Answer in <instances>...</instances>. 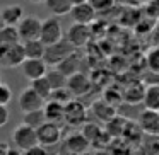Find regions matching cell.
<instances>
[{"label":"cell","mask_w":159,"mask_h":155,"mask_svg":"<svg viewBox=\"0 0 159 155\" xmlns=\"http://www.w3.org/2000/svg\"><path fill=\"white\" fill-rule=\"evenodd\" d=\"M45 116L48 123H62L63 118H65V106L60 102H55V101H46L45 102Z\"/></svg>","instance_id":"obj_18"},{"label":"cell","mask_w":159,"mask_h":155,"mask_svg":"<svg viewBox=\"0 0 159 155\" xmlns=\"http://www.w3.org/2000/svg\"><path fill=\"white\" fill-rule=\"evenodd\" d=\"M91 111H93V114L96 116V119L101 121V123H108V121L113 119V118L118 114L116 107L111 106V104H108L104 99L94 101L93 106H91Z\"/></svg>","instance_id":"obj_15"},{"label":"cell","mask_w":159,"mask_h":155,"mask_svg":"<svg viewBox=\"0 0 159 155\" xmlns=\"http://www.w3.org/2000/svg\"><path fill=\"white\" fill-rule=\"evenodd\" d=\"M12 43H21L17 28L16 26H2L0 28V46L12 45Z\"/></svg>","instance_id":"obj_26"},{"label":"cell","mask_w":159,"mask_h":155,"mask_svg":"<svg viewBox=\"0 0 159 155\" xmlns=\"http://www.w3.org/2000/svg\"><path fill=\"white\" fill-rule=\"evenodd\" d=\"M127 155H147V153H145L144 147H142V143H140V145H130Z\"/></svg>","instance_id":"obj_37"},{"label":"cell","mask_w":159,"mask_h":155,"mask_svg":"<svg viewBox=\"0 0 159 155\" xmlns=\"http://www.w3.org/2000/svg\"><path fill=\"white\" fill-rule=\"evenodd\" d=\"M93 155H111V152L106 148V150H98L96 153H93Z\"/></svg>","instance_id":"obj_42"},{"label":"cell","mask_w":159,"mask_h":155,"mask_svg":"<svg viewBox=\"0 0 159 155\" xmlns=\"http://www.w3.org/2000/svg\"><path fill=\"white\" fill-rule=\"evenodd\" d=\"M21 68H22V75L28 80L41 79L48 72V65L45 63V60H24Z\"/></svg>","instance_id":"obj_13"},{"label":"cell","mask_w":159,"mask_h":155,"mask_svg":"<svg viewBox=\"0 0 159 155\" xmlns=\"http://www.w3.org/2000/svg\"><path fill=\"white\" fill-rule=\"evenodd\" d=\"M9 121V109L7 106H0V128H4Z\"/></svg>","instance_id":"obj_38"},{"label":"cell","mask_w":159,"mask_h":155,"mask_svg":"<svg viewBox=\"0 0 159 155\" xmlns=\"http://www.w3.org/2000/svg\"><path fill=\"white\" fill-rule=\"evenodd\" d=\"M31 87L33 90H34L36 94H38L39 97H43L45 101L50 99V94H52V85H50V82L46 80V77H41V79H36V80H31Z\"/></svg>","instance_id":"obj_27"},{"label":"cell","mask_w":159,"mask_h":155,"mask_svg":"<svg viewBox=\"0 0 159 155\" xmlns=\"http://www.w3.org/2000/svg\"><path fill=\"white\" fill-rule=\"evenodd\" d=\"M87 109L80 101L72 99L70 102L65 104V121L69 126H80V124H86L87 123Z\"/></svg>","instance_id":"obj_6"},{"label":"cell","mask_w":159,"mask_h":155,"mask_svg":"<svg viewBox=\"0 0 159 155\" xmlns=\"http://www.w3.org/2000/svg\"><path fill=\"white\" fill-rule=\"evenodd\" d=\"M67 89L72 92L74 97L86 96L91 90V80L86 73L77 72V73H74V75L69 77V80H67Z\"/></svg>","instance_id":"obj_10"},{"label":"cell","mask_w":159,"mask_h":155,"mask_svg":"<svg viewBox=\"0 0 159 155\" xmlns=\"http://www.w3.org/2000/svg\"><path fill=\"white\" fill-rule=\"evenodd\" d=\"M67 39L72 43L75 48H82L87 45V41L91 39V28L86 24H77L74 22L69 29H67Z\"/></svg>","instance_id":"obj_9"},{"label":"cell","mask_w":159,"mask_h":155,"mask_svg":"<svg viewBox=\"0 0 159 155\" xmlns=\"http://www.w3.org/2000/svg\"><path fill=\"white\" fill-rule=\"evenodd\" d=\"M96 14L98 12L94 11V7L87 2V4H82V5H74L72 11H70V15H72L74 22L77 24H93L94 19H96Z\"/></svg>","instance_id":"obj_14"},{"label":"cell","mask_w":159,"mask_h":155,"mask_svg":"<svg viewBox=\"0 0 159 155\" xmlns=\"http://www.w3.org/2000/svg\"><path fill=\"white\" fill-rule=\"evenodd\" d=\"M60 39H63V29H62V22L58 17H48L46 21H43L41 26V34H39V41L45 46L55 45Z\"/></svg>","instance_id":"obj_4"},{"label":"cell","mask_w":159,"mask_h":155,"mask_svg":"<svg viewBox=\"0 0 159 155\" xmlns=\"http://www.w3.org/2000/svg\"><path fill=\"white\" fill-rule=\"evenodd\" d=\"M41 26L43 21L38 15H24V19L17 24V32L21 41L26 43V41H33V39H39Z\"/></svg>","instance_id":"obj_5"},{"label":"cell","mask_w":159,"mask_h":155,"mask_svg":"<svg viewBox=\"0 0 159 155\" xmlns=\"http://www.w3.org/2000/svg\"><path fill=\"white\" fill-rule=\"evenodd\" d=\"M79 63H80V58H79V55H77V51H75L70 56H67L63 62H60L55 68L60 70L65 77H70V75H74V73L79 72Z\"/></svg>","instance_id":"obj_24"},{"label":"cell","mask_w":159,"mask_h":155,"mask_svg":"<svg viewBox=\"0 0 159 155\" xmlns=\"http://www.w3.org/2000/svg\"><path fill=\"white\" fill-rule=\"evenodd\" d=\"M157 155H159V152H157Z\"/></svg>","instance_id":"obj_46"},{"label":"cell","mask_w":159,"mask_h":155,"mask_svg":"<svg viewBox=\"0 0 159 155\" xmlns=\"http://www.w3.org/2000/svg\"><path fill=\"white\" fill-rule=\"evenodd\" d=\"M74 155H93L91 152H82V153H74Z\"/></svg>","instance_id":"obj_45"},{"label":"cell","mask_w":159,"mask_h":155,"mask_svg":"<svg viewBox=\"0 0 159 155\" xmlns=\"http://www.w3.org/2000/svg\"><path fill=\"white\" fill-rule=\"evenodd\" d=\"M24 46V53H26V60H43L46 51V46L43 45L39 39H33V41H26L22 43Z\"/></svg>","instance_id":"obj_22"},{"label":"cell","mask_w":159,"mask_h":155,"mask_svg":"<svg viewBox=\"0 0 159 155\" xmlns=\"http://www.w3.org/2000/svg\"><path fill=\"white\" fill-rule=\"evenodd\" d=\"M103 99L106 101L108 104H111V106L118 107V106L121 104V101H123V94L118 92V90H115V89H108V90H104Z\"/></svg>","instance_id":"obj_33"},{"label":"cell","mask_w":159,"mask_h":155,"mask_svg":"<svg viewBox=\"0 0 159 155\" xmlns=\"http://www.w3.org/2000/svg\"><path fill=\"white\" fill-rule=\"evenodd\" d=\"M144 136H145V133L140 128V124H139L137 121L128 119L127 126H125V131H123V135H121V140L128 145H140L142 140H144Z\"/></svg>","instance_id":"obj_16"},{"label":"cell","mask_w":159,"mask_h":155,"mask_svg":"<svg viewBox=\"0 0 159 155\" xmlns=\"http://www.w3.org/2000/svg\"><path fill=\"white\" fill-rule=\"evenodd\" d=\"M36 133H38L39 145H43V147H50V145L62 141V130H60V126L57 123H48L46 121L45 124H41L36 130Z\"/></svg>","instance_id":"obj_7"},{"label":"cell","mask_w":159,"mask_h":155,"mask_svg":"<svg viewBox=\"0 0 159 155\" xmlns=\"http://www.w3.org/2000/svg\"><path fill=\"white\" fill-rule=\"evenodd\" d=\"M127 123H128L127 118L116 114L113 119H110L108 123H104V131H106V133L110 135L111 138H121V135H123V131H125Z\"/></svg>","instance_id":"obj_19"},{"label":"cell","mask_w":159,"mask_h":155,"mask_svg":"<svg viewBox=\"0 0 159 155\" xmlns=\"http://www.w3.org/2000/svg\"><path fill=\"white\" fill-rule=\"evenodd\" d=\"M12 99V90L7 84L0 82V106H7Z\"/></svg>","instance_id":"obj_34"},{"label":"cell","mask_w":159,"mask_h":155,"mask_svg":"<svg viewBox=\"0 0 159 155\" xmlns=\"http://www.w3.org/2000/svg\"><path fill=\"white\" fill-rule=\"evenodd\" d=\"M74 99L72 92H70L67 87H62V89H55L52 90V94H50V99L48 101H55V102H60L65 106L67 102H70V101Z\"/></svg>","instance_id":"obj_31"},{"label":"cell","mask_w":159,"mask_h":155,"mask_svg":"<svg viewBox=\"0 0 159 155\" xmlns=\"http://www.w3.org/2000/svg\"><path fill=\"white\" fill-rule=\"evenodd\" d=\"M7 150H9V147L4 143V141H0V155H5V153H7Z\"/></svg>","instance_id":"obj_40"},{"label":"cell","mask_w":159,"mask_h":155,"mask_svg":"<svg viewBox=\"0 0 159 155\" xmlns=\"http://www.w3.org/2000/svg\"><path fill=\"white\" fill-rule=\"evenodd\" d=\"M24 155H48V152H46V148L43 147V145H36V147L26 150Z\"/></svg>","instance_id":"obj_36"},{"label":"cell","mask_w":159,"mask_h":155,"mask_svg":"<svg viewBox=\"0 0 159 155\" xmlns=\"http://www.w3.org/2000/svg\"><path fill=\"white\" fill-rule=\"evenodd\" d=\"M12 140H14L16 148H19V150H22V152H26V150H29V148L39 145L36 130L31 128V126H28V124H24V123L19 124V126L14 130Z\"/></svg>","instance_id":"obj_3"},{"label":"cell","mask_w":159,"mask_h":155,"mask_svg":"<svg viewBox=\"0 0 159 155\" xmlns=\"http://www.w3.org/2000/svg\"><path fill=\"white\" fill-rule=\"evenodd\" d=\"M72 2V5H82V4H87L89 0H70Z\"/></svg>","instance_id":"obj_41"},{"label":"cell","mask_w":159,"mask_h":155,"mask_svg":"<svg viewBox=\"0 0 159 155\" xmlns=\"http://www.w3.org/2000/svg\"><path fill=\"white\" fill-rule=\"evenodd\" d=\"M103 131H104V126H101V124H98V123H93V121H87L86 124H82V135L91 141V147H93V143L99 138V135L103 133Z\"/></svg>","instance_id":"obj_28"},{"label":"cell","mask_w":159,"mask_h":155,"mask_svg":"<svg viewBox=\"0 0 159 155\" xmlns=\"http://www.w3.org/2000/svg\"><path fill=\"white\" fill-rule=\"evenodd\" d=\"M4 26V19H2V9H0V28Z\"/></svg>","instance_id":"obj_44"},{"label":"cell","mask_w":159,"mask_h":155,"mask_svg":"<svg viewBox=\"0 0 159 155\" xmlns=\"http://www.w3.org/2000/svg\"><path fill=\"white\" fill-rule=\"evenodd\" d=\"M46 101L43 97H39L31 87L24 89L19 96V107L22 113H29V111H36V109H43Z\"/></svg>","instance_id":"obj_8"},{"label":"cell","mask_w":159,"mask_h":155,"mask_svg":"<svg viewBox=\"0 0 159 155\" xmlns=\"http://www.w3.org/2000/svg\"><path fill=\"white\" fill-rule=\"evenodd\" d=\"M147 67L151 72L159 73V46H154L151 51L147 53Z\"/></svg>","instance_id":"obj_32"},{"label":"cell","mask_w":159,"mask_h":155,"mask_svg":"<svg viewBox=\"0 0 159 155\" xmlns=\"http://www.w3.org/2000/svg\"><path fill=\"white\" fill-rule=\"evenodd\" d=\"M22 123L28 124V126L38 130L41 124L46 123V116H45V111L43 109H36V111H29V113H24L22 116Z\"/></svg>","instance_id":"obj_25"},{"label":"cell","mask_w":159,"mask_h":155,"mask_svg":"<svg viewBox=\"0 0 159 155\" xmlns=\"http://www.w3.org/2000/svg\"><path fill=\"white\" fill-rule=\"evenodd\" d=\"M144 94H145V87L144 84L135 82L132 85H128L123 92V101L128 104H139L144 101Z\"/></svg>","instance_id":"obj_21"},{"label":"cell","mask_w":159,"mask_h":155,"mask_svg":"<svg viewBox=\"0 0 159 155\" xmlns=\"http://www.w3.org/2000/svg\"><path fill=\"white\" fill-rule=\"evenodd\" d=\"M145 109L157 111L159 113V84H151L145 87L144 101H142Z\"/></svg>","instance_id":"obj_20"},{"label":"cell","mask_w":159,"mask_h":155,"mask_svg":"<svg viewBox=\"0 0 159 155\" xmlns=\"http://www.w3.org/2000/svg\"><path fill=\"white\" fill-rule=\"evenodd\" d=\"M142 147H144L147 155H157L159 152V135H145L142 140Z\"/></svg>","instance_id":"obj_30"},{"label":"cell","mask_w":159,"mask_h":155,"mask_svg":"<svg viewBox=\"0 0 159 155\" xmlns=\"http://www.w3.org/2000/svg\"><path fill=\"white\" fill-rule=\"evenodd\" d=\"M137 123L140 124V128L144 130L145 135H159V113L151 109H142V113L139 114Z\"/></svg>","instance_id":"obj_11"},{"label":"cell","mask_w":159,"mask_h":155,"mask_svg":"<svg viewBox=\"0 0 159 155\" xmlns=\"http://www.w3.org/2000/svg\"><path fill=\"white\" fill-rule=\"evenodd\" d=\"M5 155H24V152L19 150V148H9Z\"/></svg>","instance_id":"obj_39"},{"label":"cell","mask_w":159,"mask_h":155,"mask_svg":"<svg viewBox=\"0 0 159 155\" xmlns=\"http://www.w3.org/2000/svg\"><path fill=\"white\" fill-rule=\"evenodd\" d=\"M89 4L94 7L96 12H103V11H108L115 5V0H89Z\"/></svg>","instance_id":"obj_35"},{"label":"cell","mask_w":159,"mask_h":155,"mask_svg":"<svg viewBox=\"0 0 159 155\" xmlns=\"http://www.w3.org/2000/svg\"><path fill=\"white\" fill-rule=\"evenodd\" d=\"M2 19H4V26H16L24 19V9L19 4H11L7 7L2 9Z\"/></svg>","instance_id":"obj_17"},{"label":"cell","mask_w":159,"mask_h":155,"mask_svg":"<svg viewBox=\"0 0 159 155\" xmlns=\"http://www.w3.org/2000/svg\"><path fill=\"white\" fill-rule=\"evenodd\" d=\"M26 53L22 43L0 46V67L2 68H17L24 63Z\"/></svg>","instance_id":"obj_1"},{"label":"cell","mask_w":159,"mask_h":155,"mask_svg":"<svg viewBox=\"0 0 159 155\" xmlns=\"http://www.w3.org/2000/svg\"><path fill=\"white\" fill-rule=\"evenodd\" d=\"M46 80L50 82V85H52V89H62V87H67V80H69V77H65L60 70L53 68V70H48L46 72Z\"/></svg>","instance_id":"obj_29"},{"label":"cell","mask_w":159,"mask_h":155,"mask_svg":"<svg viewBox=\"0 0 159 155\" xmlns=\"http://www.w3.org/2000/svg\"><path fill=\"white\" fill-rule=\"evenodd\" d=\"M45 5L55 17H62V15L70 14V11L74 7L70 0H45Z\"/></svg>","instance_id":"obj_23"},{"label":"cell","mask_w":159,"mask_h":155,"mask_svg":"<svg viewBox=\"0 0 159 155\" xmlns=\"http://www.w3.org/2000/svg\"><path fill=\"white\" fill-rule=\"evenodd\" d=\"M29 2H33V4H45V0H29Z\"/></svg>","instance_id":"obj_43"},{"label":"cell","mask_w":159,"mask_h":155,"mask_svg":"<svg viewBox=\"0 0 159 155\" xmlns=\"http://www.w3.org/2000/svg\"><path fill=\"white\" fill-rule=\"evenodd\" d=\"M63 148L69 150L70 155L82 153V152H89L91 141L82 135V131H80V133H72V135H69V136L63 140Z\"/></svg>","instance_id":"obj_12"},{"label":"cell","mask_w":159,"mask_h":155,"mask_svg":"<svg viewBox=\"0 0 159 155\" xmlns=\"http://www.w3.org/2000/svg\"><path fill=\"white\" fill-rule=\"evenodd\" d=\"M75 51H77L75 46H74L67 38H63V39H60L58 43H55V45L46 46V51H45L43 60H45L46 65L57 67L60 62H63L67 56H70L72 53H75Z\"/></svg>","instance_id":"obj_2"}]
</instances>
